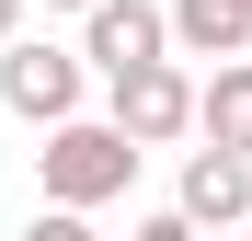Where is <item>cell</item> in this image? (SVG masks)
Masks as SVG:
<instances>
[{"label":"cell","instance_id":"6da1fadb","mask_svg":"<svg viewBox=\"0 0 252 241\" xmlns=\"http://www.w3.org/2000/svg\"><path fill=\"white\" fill-rule=\"evenodd\" d=\"M138 161L149 149H126L103 115H69V127L34 149V184H46V207H69V218H92V207H115L126 184H138Z\"/></svg>","mask_w":252,"mask_h":241},{"label":"cell","instance_id":"7a4b0ae2","mask_svg":"<svg viewBox=\"0 0 252 241\" xmlns=\"http://www.w3.org/2000/svg\"><path fill=\"white\" fill-rule=\"evenodd\" d=\"M80 80H92L80 46H46V34H12V46H0V103H12L23 127H46V138L80 115Z\"/></svg>","mask_w":252,"mask_h":241},{"label":"cell","instance_id":"3957f363","mask_svg":"<svg viewBox=\"0 0 252 241\" xmlns=\"http://www.w3.org/2000/svg\"><path fill=\"white\" fill-rule=\"evenodd\" d=\"M103 127L126 138V149H172V138H195V80L160 58V69H126V80H103Z\"/></svg>","mask_w":252,"mask_h":241},{"label":"cell","instance_id":"277c9868","mask_svg":"<svg viewBox=\"0 0 252 241\" xmlns=\"http://www.w3.org/2000/svg\"><path fill=\"white\" fill-rule=\"evenodd\" d=\"M160 58H172V0H103L80 23V69H103V80L160 69Z\"/></svg>","mask_w":252,"mask_h":241},{"label":"cell","instance_id":"5b68a950","mask_svg":"<svg viewBox=\"0 0 252 241\" xmlns=\"http://www.w3.org/2000/svg\"><path fill=\"white\" fill-rule=\"evenodd\" d=\"M172 207L195 218V230H252V161H229V149H184V195Z\"/></svg>","mask_w":252,"mask_h":241},{"label":"cell","instance_id":"8992f818","mask_svg":"<svg viewBox=\"0 0 252 241\" xmlns=\"http://www.w3.org/2000/svg\"><path fill=\"white\" fill-rule=\"evenodd\" d=\"M195 138L229 149V161H252V58H229V69L195 80Z\"/></svg>","mask_w":252,"mask_h":241},{"label":"cell","instance_id":"52a82bcc","mask_svg":"<svg viewBox=\"0 0 252 241\" xmlns=\"http://www.w3.org/2000/svg\"><path fill=\"white\" fill-rule=\"evenodd\" d=\"M172 46L184 58H252V0H172Z\"/></svg>","mask_w":252,"mask_h":241},{"label":"cell","instance_id":"ba28073f","mask_svg":"<svg viewBox=\"0 0 252 241\" xmlns=\"http://www.w3.org/2000/svg\"><path fill=\"white\" fill-rule=\"evenodd\" d=\"M126 241H206V230H195L184 207H160V218H138V230H126Z\"/></svg>","mask_w":252,"mask_h":241},{"label":"cell","instance_id":"9c48e42d","mask_svg":"<svg viewBox=\"0 0 252 241\" xmlns=\"http://www.w3.org/2000/svg\"><path fill=\"white\" fill-rule=\"evenodd\" d=\"M23 241H103V230H92V218H69V207H46V218H34Z\"/></svg>","mask_w":252,"mask_h":241},{"label":"cell","instance_id":"30bf717a","mask_svg":"<svg viewBox=\"0 0 252 241\" xmlns=\"http://www.w3.org/2000/svg\"><path fill=\"white\" fill-rule=\"evenodd\" d=\"M12 34H23V0H0V46H12Z\"/></svg>","mask_w":252,"mask_h":241},{"label":"cell","instance_id":"8fae6325","mask_svg":"<svg viewBox=\"0 0 252 241\" xmlns=\"http://www.w3.org/2000/svg\"><path fill=\"white\" fill-rule=\"evenodd\" d=\"M46 12H80V23H92V12H103V0H46Z\"/></svg>","mask_w":252,"mask_h":241},{"label":"cell","instance_id":"7c38bea8","mask_svg":"<svg viewBox=\"0 0 252 241\" xmlns=\"http://www.w3.org/2000/svg\"><path fill=\"white\" fill-rule=\"evenodd\" d=\"M241 241H252V230H241Z\"/></svg>","mask_w":252,"mask_h":241}]
</instances>
